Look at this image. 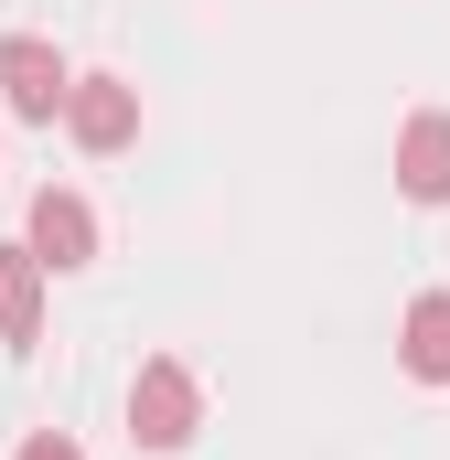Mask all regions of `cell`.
I'll return each instance as SVG.
<instances>
[{"label": "cell", "mask_w": 450, "mask_h": 460, "mask_svg": "<svg viewBox=\"0 0 450 460\" xmlns=\"http://www.w3.org/2000/svg\"><path fill=\"white\" fill-rule=\"evenodd\" d=\"M11 460H86V450H76L65 429H32V439H22V450H11Z\"/></svg>", "instance_id": "obj_8"}, {"label": "cell", "mask_w": 450, "mask_h": 460, "mask_svg": "<svg viewBox=\"0 0 450 460\" xmlns=\"http://www.w3.org/2000/svg\"><path fill=\"white\" fill-rule=\"evenodd\" d=\"M65 128H76V150H129V139H140V86L76 75V86H65Z\"/></svg>", "instance_id": "obj_3"}, {"label": "cell", "mask_w": 450, "mask_h": 460, "mask_svg": "<svg viewBox=\"0 0 450 460\" xmlns=\"http://www.w3.org/2000/svg\"><path fill=\"white\" fill-rule=\"evenodd\" d=\"M397 353H408V375H418V385H450V289H418V300H408Z\"/></svg>", "instance_id": "obj_6"}, {"label": "cell", "mask_w": 450, "mask_h": 460, "mask_svg": "<svg viewBox=\"0 0 450 460\" xmlns=\"http://www.w3.org/2000/svg\"><path fill=\"white\" fill-rule=\"evenodd\" d=\"M194 429H204V385H194V364L150 353L140 385H129V439H140V450H183Z\"/></svg>", "instance_id": "obj_1"}, {"label": "cell", "mask_w": 450, "mask_h": 460, "mask_svg": "<svg viewBox=\"0 0 450 460\" xmlns=\"http://www.w3.org/2000/svg\"><path fill=\"white\" fill-rule=\"evenodd\" d=\"M397 193L408 204H450V108H418L397 128Z\"/></svg>", "instance_id": "obj_5"}, {"label": "cell", "mask_w": 450, "mask_h": 460, "mask_svg": "<svg viewBox=\"0 0 450 460\" xmlns=\"http://www.w3.org/2000/svg\"><path fill=\"white\" fill-rule=\"evenodd\" d=\"M65 54L43 43V32H11L0 43V97H11V118H65Z\"/></svg>", "instance_id": "obj_2"}, {"label": "cell", "mask_w": 450, "mask_h": 460, "mask_svg": "<svg viewBox=\"0 0 450 460\" xmlns=\"http://www.w3.org/2000/svg\"><path fill=\"white\" fill-rule=\"evenodd\" d=\"M43 332V268L32 246H0V343H32Z\"/></svg>", "instance_id": "obj_7"}, {"label": "cell", "mask_w": 450, "mask_h": 460, "mask_svg": "<svg viewBox=\"0 0 450 460\" xmlns=\"http://www.w3.org/2000/svg\"><path fill=\"white\" fill-rule=\"evenodd\" d=\"M32 268H86L97 257V215H86V193H65V182H43L32 193Z\"/></svg>", "instance_id": "obj_4"}]
</instances>
